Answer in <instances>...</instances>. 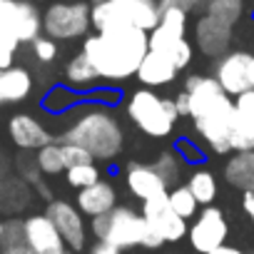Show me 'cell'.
<instances>
[{"instance_id": "6da1fadb", "label": "cell", "mask_w": 254, "mask_h": 254, "mask_svg": "<svg viewBox=\"0 0 254 254\" xmlns=\"http://www.w3.org/2000/svg\"><path fill=\"white\" fill-rule=\"evenodd\" d=\"M185 92L190 100V117L194 130L209 145L212 152L232 150V130H234V100L219 87L214 77L192 75L185 82Z\"/></svg>"}, {"instance_id": "7a4b0ae2", "label": "cell", "mask_w": 254, "mask_h": 254, "mask_svg": "<svg viewBox=\"0 0 254 254\" xmlns=\"http://www.w3.org/2000/svg\"><path fill=\"white\" fill-rule=\"evenodd\" d=\"M147 50V33L132 25L110 33H95L82 45V53L90 58L102 80L132 77Z\"/></svg>"}, {"instance_id": "3957f363", "label": "cell", "mask_w": 254, "mask_h": 254, "mask_svg": "<svg viewBox=\"0 0 254 254\" xmlns=\"http://www.w3.org/2000/svg\"><path fill=\"white\" fill-rule=\"evenodd\" d=\"M63 142L85 147L95 160H112L122 150V127L112 112L97 107L80 115L65 132Z\"/></svg>"}, {"instance_id": "277c9868", "label": "cell", "mask_w": 254, "mask_h": 254, "mask_svg": "<svg viewBox=\"0 0 254 254\" xmlns=\"http://www.w3.org/2000/svg\"><path fill=\"white\" fill-rule=\"evenodd\" d=\"M92 234L95 239H105L120 249L127 247H147V249H157L165 242L150 229V224L145 222L142 214H137L130 207H112L107 214L92 217Z\"/></svg>"}, {"instance_id": "5b68a950", "label": "cell", "mask_w": 254, "mask_h": 254, "mask_svg": "<svg viewBox=\"0 0 254 254\" xmlns=\"http://www.w3.org/2000/svg\"><path fill=\"white\" fill-rule=\"evenodd\" d=\"M127 115H130V120L150 137L170 135L177 117H180L175 100H165V97L155 95L152 90L132 92L130 102H127Z\"/></svg>"}, {"instance_id": "8992f818", "label": "cell", "mask_w": 254, "mask_h": 254, "mask_svg": "<svg viewBox=\"0 0 254 254\" xmlns=\"http://www.w3.org/2000/svg\"><path fill=\"white\" fill-rule=\"evenodd\" d=\"M90 5L85 0H58L43 15V30L53 40H75L90 30Z\"/></svg>"}, {"instance_id": "52a82bcc", "label": "cell", "mask_w": 254, "mask_h": 254, "mask_svg": "<svg viewBox=\"0 0 254 254\" xmlns=\"http://www.w3.org/2000/svg\"><path fill=\"white\" fill-rule=\"evenodd\" d=\"M142 217L150 224V229L162 239V242H180L187 234V219H182L167 202V194L152 197L142 202Z\"/></svg>"}, {"instance_id": "ba28073f", "label": "cell", "mask_w": 254, "mask_h": 254, "mask_svg": "<svg viewBox=\"0 0 254 254\" xmlns=\"http://www.w3.org/2000/svg\"><path fill=\"white\" fill-rule=\"evenodd\" d=\"M227 232H229V227H227L224 214L217 207H209V204L199 212L194 224L187 229L190 244L199 254H212L214 249H219L227 239Z\"/></svg>"}, {"instance_id": "9c48e42d", "label": "cell", "mask_w": 254, "mask_h": 254, "mask_svg": "<svg viewBox=\"0 0 254 254\" xmlns=\"http://www.w3.org/2000/svg\"><path fill=\"white\" fill-rule=\"evenodd\" d=\"M50 222L55 224V229L60 232V237L65 239L67 249L72 252H82L85 249V242H87V229H85V219H82V212L77 207H72L70 202L65 199H55L50 202L48 212Z\"/></svg>"}, {"instance_id": "30bf717a", "label": "cell", "mask_w": 254, "mask_h": 254, "mask_svg": "<svg viewBox=\"0 0 254 254\" xmlns=\"http://www.w3.org/2000/svg\"><path fill=\"white\" fill-rule=\"evenodd\" d=\"M249 67H252V55L249 53H224L217 63L214 80L227 95H242L252 87L249 82Z\"/></svg>"}, {"instance_id": "8fae6325", "label": "cell", "mask_w": 254, "mask_h": 254, "mask_svg": "<svg viewBox=\"0 0 254 254\" xmlns=\"http://www.w3.org/2000/svg\"><path fill=\"white\" fill-rule=\"evenodd\" d=\"M23 0H0V67H10L20 45Z\"/></svg>"}, {"instance_id": "7c38bea8", "label": "cell", "mask_w": 254, "mask_h": 254, "mask_svg": "<svg viewBox=\"0 0 254 254\" xmlns=\"http://www.w3.org/2000/svg\"><path fill=\"white\" fill-rule=\"evenodd\" d=\"M23 224H25V237L35 254H67V244L48 214H33Z\"/></svg>"}, {"instance_id": "4fadbf2b", "label": "cell", "mask_w": 254, "mask_h": 254, "mask_svg": "<svg viewBox=\"0 0 254 254\" xmlns=\"http://www.w3.org/2000/svg\"><path fill=\"white\" fill-rule=\"evenodd\" d=\"M232 150L247 152L254 150V87L237 95L234 100V130H232Z\"/></svg>"}, {"instance_id": "5bb4252c", "label": "cell", "mask_w": 254, "mask_h": 254, "mask_svg": "<svg viewBox=\"0 0 254 254\" xmlns=\"http://www.w3.org/2000/svg\"><path fill=\"white\" fill-rule=\"evenodd\" d=\"M194 38H197V48L204 55L222 58L232 43V25H227L212 15H204L194 28Z\"/></svg>"}, {"instance_id": "9a60e30c", "label": "cell", "mask_w": 254, "mask_h": 254, "mask_svg": "<svg viewBox=\"0 0 254 254\" xmlns=\"http://www.w3.org/2000/svg\"><path fill=\"white\" fill-rule=\"evenodd\" d=\"M127 187L137 199H152L167 194V182L160 177V172L152 165H130L127 170Z\"/></svg>"}, {"instance_id": "2e32d148", "label": "cell", "mask_w": 254, "mask_h": 254, "mask_svg": "<svg viewBox=\"0 0 254 254\" xmlns=\"http://www.w3.org/2000/svg\"><path fill=\"white\" fill-rule=\"evenodd\" d=\"M8 130H10L13 142H15L20 150H40V147H45L48 142H53L50 132L45 130V127H43L35 117H30V115H15V117L10 120Z\"/></svg>"}, {"instance_id": "e0dca14e", "label": "cell", "mask_w": 254, "mask_h": 254, "mask_svg": "<svg viewBox=\"0 0 254 254\" xmlns=\"http://www.w3.org/2000/svg\"><path fill=\"white\" fill-rule=\"evenodd\" d=\"M177 72H180V70L175 67V63H172L167 55L155 53V50H147L135 75H137L140 82L147 85V87H162V85H170V82L177 77Z\"/></svg>"}, {"instance_id": "ac0fdd59", "label": "cell", "mask_w": 254, "mask_h": 254, "mask_svg": "<svg viewBox=\"0 0 254 254\" xmlns=\"http://www.w3.org/2000/svg\"><path fill=\"white\" fill-rule=\"evenodd\" d=\"M117 202V194H115V187L105 180H97L95 185L80 190L77 194V209L87 217H100V214H107Z\"/></svg>"}, {"instance_id": "d6986e66", "label": "cell", "mask_w": 254, "mask_h": 254, "mask_svg": "<svg viewBox=\"0 0 254 254\" xmlns=\"http://www.w3.org/2000/svg\"><path fill=\"white\" fill-rule=\"evenodd\" d=\"M33 90V77L25 67H0V105L20 102L30 95Z\"/></svg>"}, {"instance_id": "ffe728a7", "label": "cell", "mask_w": 254, "mask_h": 254, "mask_svg": "<svg viewBox=\"0 0 254 254\" xmlns=\"http://www.w3.org/2000/svg\"><path fill=\"white\" fill-rule=\"evenodd\" d=\"M224 180L242 192H254V150L237 152L224 167Z\"/></svg>"}, {"instance_id": "44dd1931", "label": "cell", "mask_w": 254, "mask_h": 254, "mask_svg": "<svg viewBox=\"0 0 254 254\" xmlns=\"http://www.w3.org/2000/svg\"><path fill=\"white\" fill-rule=\"evenodd\" d=\"M90 23H92V28L97 33H110V30H120V28H130V20H127L120 0H105V3H100V5H92Z\"/></svg>"}, {"instance_id": "7402d4cb", "label": "cell", "mask_w": 254, "mask_h": 254, "mask_svg": "<svg viewBox=\"0 0 254 254\" xmlns=\"http://www.w3.org/2000/svg\"><path fill=\"white\" fill-rule=\"evenodd\" d=\"M130 25L150 33L160 23V0H120Z\"/></svg>"}, {"instance_id": "603a6c76", "label": "cell", "mask_w": 254, "mask_h": 254, "mask_svg": "<svg viewBox=\"0 0 254 254\" xmlns=\"http://www.w3.org/2000/svg\"><path fill=\"white\" fill-rule=\"evenodd\" d=\"M0 254H35L20 219L0 222Z\"/></svg>"}, {"instance_id": "cb8c5ba5", "label": "cell", "mask_w": 254, "mask_h": 254, "mask_svg": "<svg viewBox=\"0 0 254 254\" xmlns=\"http://www.w3.org/2000/svg\"><path fill=\"white\" fill-rule=\"evenodd\" d=\"M65 80H67V85L75 87V90H87V87H95L102 77L97 75V70H95V65L90 63V58H87L85 53H80V55H75V58L67 63Z\"/></svg>"}, {"instance_id": "d4e9b609", "label": "cell", "mask_w": 254, "mask_h": 254, "mask_svg": "<svg viewBox=\"0 0 254 254\" xmlns=\"http://www.w3.org/2000/svg\"><path fill=\"white\" fill-rule=\"evenodd\" d=\"M190 192L194 194V199L199 204H212V199L217 197V180L209 170H197L192 172L190 182H187Z\"/></svg>"}, {"instance_id": "484cf974", "label": "cell", "mask_w": 254, "mask_h": 254, "mask_svg": "<svg viewBox=\"0 0 254 254\" xmlns=\"http://www.w3.org/2000/svg\"><path fill=\"white\" fill-rule=\"evenodd\" d=\"M35 165L40 172L45 175H60L65 170V160H63V145H55V142H48L45 147L38 150L35 155Z\"/></svg>"}, {"instance_id": "4316f807", "label": "cell", "mask_w": 254, "mask_h": 254, "mask_svg": "<svg viewBox=\"0 0 254 254\" xmlns=\"http://www.w3.org/2000/svg\"><path fill=\"white\" fill-rule=\"evenodd\" d=\"M167 202H170V207H172L182 219L194 217V212H197V207H199V202L194 199V194L190 192L187 185H185V187H175L172 192H167Z\"/></svg>"}, {"instance_id": "83f0119b", "label": "cell", "mask_w": 254, "mask_h": 254, "mask_svg": "<svg viewBox=\"0 0 254 254\" xmlns=\"http://www.w3.org/2000/svg\"><path fill=\"white\" fill-rule=\"evenodd\" d=\"M207 15H212L227 25H234L242 15V0H209Z\"/></svg>"}, {"instance_id": "f1b7e54d", "label": "cell", "mask_w": 254, "mask_h": 254, "mask_svg": "<svg viewBox=\"0 0 254 254\" xmlns=\"http://www.w3.org/2000/svg\"><path fill=\"white\" fill-rule=\"evenodd\" d=\"M65 172H67V182L72 187H77V190H85V187H90V185H95L100 180V170L95 167V162L75 165V167H67Z\"/></svg>"}, {"instance_id": "f546056e", "label": "cell", "mask_w": 254, "mask_h": 254, "mask_svg": "<svg viewBox=\"0 0 254 254\" xmlns=\"http://www.w3.org/2000/svg\"><path fill=\"white\" fill-rule=\"evenodd\" d=\"M152 167L160 172V177H162L167 185H172V182L177 180V175H180V157H177L175 152H162V155L155 160Z\"/></svg>"}, {"instance_id": "4dcf8cb0", "label": "cell", "mask_w": 254, "mask_h": 254, "mask_svg": "<svg viewBox=\"0 0 254 254\" xmlns=\"http://www.w3.org/2000/svg\"><path fill=\"white\" fill-rule=\"evenodd\" d=\"M63 160H65V170L67 167H75V165H90V162H95V157L85 147L72 145V142H63Z\"/></svg>"}, {"instance_id": "1f68e13d", "label": "cell", "mask_w": 254, "mask_h": 254, "mask_svg": "<svg viewBox=\"0 0 254 254\" xmlns=\"http://www.w3.org/2000/svg\"><path fill=\"white\" fill-rule=\"evenodd\" d=\"M30 45H33V55L38 58V63H53L55 55H58V45L48 35H38Z\"/></svg>"}, {"instance_id": "d6a6232c", "label": "cell", "mask_w": 254, "mask_h": 254, "mask_svg": "<svg viewBox=\"0 0 254 254\" xmlns=\"http://www.w3.org/2000/svg\"><path fill=\"white\" fill-rule=\"evenodd\" d=\"M90 254H120V247L105 242V239H97L92 247H90Z\"/></svg>"}, {"instance_id": "836d02e7", "label": "cell", "mask_w": 254, "mask_h": 254, "mask_svg": "<svg viewBox=\"0 0 254 254\" xmlns=\"http://www.w3.org/2000/svg\"><path fill=\"white\" fill-rule=\"evenodd\" d=\"M180 152L190 160V162H197V160H202V152L199 150H194L190 142H180Z\"/></svg>"}, {"instance_id": "e575fe53", "label": "cell", "mask_w": 254, "mask_h": 254, "mask_svg": "<svg viewBox=\"0 0 254 254\" xmlns=\"http://www.w3.org/2000/svg\"><path fill=\"white\" fill-rule=\"evenodd\" d=\"M175 107H177V115H187L190 112V100H187V92L185 90L175 97Z\"/></svg>"}, {"instance_id": "d590c367", "label": "cell", "mask_w": 254, "mask_h": 254, "mask_svg": "<svg viewBox=\"0 0 254 254\" xmlns=\"http://www.w3.org/2000/svg\"><path fill=\"white\" fill-rule=\"evenodd\" d=\"M244 212L252 217V222H254V192H244Z\"/></svg>"}, {"instance_id": "8d00e7d4", "label": "cell", "mask_w": 254, "mask_h": 254, "mask_svg": "<svg viewBox=\"0 0 254 254\" xmlns=\"http://www.w3.org/2000/svg\"><path fill=\"white\" fill-rule=\"evenodd\" d=\"M212 254H244V252H239V249H234V247H227V244H222L219 249H214Z\"/></svg>"}, {"instance_id": "74e56055", "label": "cell", "mask_w": 254, "mask_h": 254, "mask_svg": "<svg viewBox=\"0 0 254 254\" xmlns=\"http://www.w3.org/2000/svg\"><path fill=\"white\" fill-rule=\"evenodd\" d=\"M249 82H252V87H254V55H252V67H249Z\"/></svg>"}, {"instance_id": "f35d334b", "label": "cell", "mask_w": 254, "mask_h": 254, "mask_svg": "<svg viewBox=\"0 0 254 254\" xmlns=\"http://www.w3.org/2000/svg\"><path fill=\"white\" fill-rule=\"evenodd\" d=\"M175 3H180V5H185V8H187V5H192V3H194V0H175Z\"/></svg>"}, {"instance_id": "ab89813d", "label": "cell", "mask_w": 254, "mask_h": 254, "mask_svg": "<svg viewBox=\"0 0 254 254\" xmlns=\"http://www.w3.org/2000/svg\"><path fill=\"white\" fill-rule=\"evenodd\" d=\"M90 3H92V5H100V3H105V0H90Z\"/></svg>"}]
</instances>
